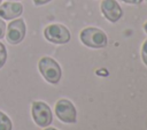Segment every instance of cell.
Returning <instances> with one entry per match:
<instances>
[{
    "instance_id": "277c9868",
    "label": "cell",
    "mask_w": 147,
    "mask_h": 130,
    "mask_svg": "<svg viewBox=\"0 0 147 130\" xmlns=\"http://www.w3.org/2000/svg\"><path fill=\"white\" fill-rule=\"evenodd\" d=\"M31 114H32V118H33L34 123L39 127L45 128V127H48L52 123L53 116H52L51 108L47 104H45L42 101L32 102Z\"/></svg>"
},
{
    "instance_id": "9a60e30c",
    "label": "cell",
    "mask_w": 147,
    "mask_h": 130,
    "mask_svg": "<svg viewBox=\"0 0 147 130\" xmlns=\"http://www.w3.org/2000/svg\"><path fill=\"white\" fill-rule=\"evenodd\" d=\"M144 29H145V31L147 32V22H146V23L144 24Z\"/></svg>"
},
{
    "instance_id": "ba28073f",
    "label": "cell",
    "mask_w": 147,
    "mask_h": 130,
    "mask_svg": "<svg viewBox=\"0 0 147 130\" xmlns=\"http://www.w3.org/2000/svg\"><path fill=\"white\" fill-rule=\"evenodd\" d=\"M101 12L110 22H117L122 17V8L116 0H103L101 2Z\"/></svg>"
},
{
    "instance_id": "6da1fadb",
    "label": "cell",
    "mask_w": 147,
    "mask_h": 130,
    "mask_svg": "<svg viewBox=\"0 0 147 130\" xmlns=\"http://www.w3.org/2000/svg\"><path fill=\"white\" fill-rule=\"evenodd\" d=\"M38 68L41 74V76L51 84H56L60 78H61V68L59 63L49 58V56H44L39 60L38 62Z\"/></svg>"
},
{
    "instance_id": "7a4b0ae2",
    "label": "cell",
    "mask_w": 147,
    "mask_h": 130,
    "mask_svg": "<svg viewBox=\"0 0 147 130\" xmlns=\"http://www.w3.org/2000/svg\"><path fill=\"white\" fill-rule=\"evenodd\" d=\"M80 40L84 45L91 48H101L107 45V36L106 33L96 28H86L80 35Z\"/></svg>"
},
{
    "instance_id": "e0dca14e",
    "label": "cell",
    "mask_w": 147,
    "mask_h": 130,
    "mask_svg": "<svg viewBox=\"0 0 147 130\" xmlns=\"http://www.w3.org/2000/svg\"><path fill=\"white\" fill-rule=\"evenodd\" d=\"M10 1H18V0H10Z\"/></svg>"
},
{
    "instance_id": "8fae6325",
    "label": "cell",
    "mask_w": 147,
    "mask_h": 130,
    "mask_svg": "<svg viewBox=\"0 0 147 130\" xmlns=\"http://www.w3.org/2000/svg\"><path fill=\"white\" fill-rule=\"evenodd\" d=\"M141 58H142L144 63L147 66V40H145V43L142 44V47H141Z\"/></svg>"
},
{
    "instance_id": "30bf717a",
    "label": "cell",
    "mask_w": 147,
    "mask_h": 130,
    "mask_svg": "<svg viewBox=\"0 0 147 130\" xmlns=\"http://www.w3.org/2000/svg\"><path fill=\"white\" fill-rule=\"evenodd\" d=\"M6 61H7V48L0 41V69L5 66Z\"/></svg>"
},
{
    "instance_id": "5b68a950",
    "label": "cell",
    "mask_w": 147,
    "mask_h": 130,
    "mask_svg": "<svg viewBox=\"0 0 147 130\" xmlns=\"http://www.w3.org/2000/svg\"><path fill=\"white\" fill-rule=\"evenodd\" d=\"M45 38L54 44H65L70 40L69 30L62 24H49L44 30Z\"/></svg>"
},
{
    "instance_id": "5bb4252c",
    "label": "cell",
    "mask_w": 147,
    "mask_h": 130,
    "mask_svg": "<svg viewBox=\"0 0 147 130\" xmlns=\"http://www.w3.org/2000/svg\"><path fill=\"white\" fill-rule=\"evenodd\" d=\"M122 1H124V2H126V3H133V5H137V3H140L142 0H122Z\"/></svg>"
},
{
    "instance_id": "8992f818",
    "label": "cell",
    "mask_w": 147,
    "mask_h": 130,
    "mask_svg": "<svg viewBox=\"0 0 147 130\" xmlns=\"http://www.w3.org/2000/svg\"><path fill=\"white\" fill-rule=\"evenodd\" d=\"M56 116L64 123L76 122V108L74 104L67 99H60L55 105Z\"/></svg>"
},
{
    "instance_id": "7c38bea8",
    "label": "cell",
    "mask_w": 147,
    "mask_h": 130,
    "mask_svg": "<svg viewBox=\"0 0 147 130\" xmlns=\"http://www.w3.org/2000/svg\"><path fill=\"white\" fill-rule=\"evenodd\" d=\"M6 23H5V21L0 17V39H2L3 37H5V33H6Z\"/></svg>"
},
{
    "instance_id": "3957f363",
    "label": "cell",
    "mask_w": 147,
    "mask_h": 130,
    "mask_svg": "<svg viewBox=\"0 0 147 130\" xmlns=\"http://www.w3.org/2000/svg\"><path fill=\"white\" fill-rule=\"evenodd\" d=\"M25 33H26V26L23 18H14L6 26L5 37L9 44L17 45L24 39Z\"/></svg>"
},
{
    "instance_id": "52a82bcc",
    "label": "cell",
    "mask_w": 147,
    "mask_h": 130,
    "mask_svg": "<svg viewBox=\"0 0 147 130\" xmlns=\"http://www.w3.org/2000/svg\"><path fill=\"white\" fill-rule=\"evenodd\" d=\"M23 13V5L18 1H6L0 3V17L2 20H14Z\"/></svg>"
},
{
    "instance_id": "2e32d148",
    "label": "cell",
    "mask_w": 147,
    "mask_h": 130,
    "mask_svg": "<svg viewBox=\"0 0 147 130\" xmlns=\"http://www.w3.org/2000/svg\"><path fill=\"white\" fill-rule=\"evenodd\" d=\"M45 130H56V129H54V128H46Z\"/></svg>"
},
{
    "instance_id": "9c48e42d",
    "label": "cell",
    "mask_w": 147,
    "mask_h": 130,
    "mask_svg": "<svg viewBox=\"0 0 147 130\" xmlns=\"http://www.w3.org/2000/svg\"><path fill=\"white\" fill-rule=\"evenodd\" d=\"M13 123L7 114L0 110V130H11Z\"/></svg>"
},
{
    "instance_id": "d6986e66",
    "label": "cell",
    "mask_w": 147,
    "mask_h": 130,
    "mask_svg": "<svg viewBox=\"0 0 147 130\" xmlns=\"http://www.w3.org/2000/svg\"><path fill=\"white\" fill-rule=\"evenodd\" d=\"M146 1H147V0H146Z\"/></svg>"
},
{
    "instance_id": "ac0fdd59",
    "label": "cell",
    "mask_w": 147,
    "mask_h": 130,
    "mask_svg": "<svg viewBox=\"0 0 147 130\" xmlns=\"http://www.w3.org/2000/svg\"><path fill=\"white\" fill-rule=\"evenodd\" d=\"M1 1H2V0H0V3H1Z\"/></svg>"
},
{
    "instance_id": "4fadbf2b",
    "label": "cell",
    "mask_w": 147,
    "mask_h": 130,
    "mask_svg": "<svg viewBox=\"0 0 147 130\" xmlns=\"http://www.w3.org/2000/svg\"><path fill=\"white\" fill-rule=\"evenodd\" d=\"M49 1H52V0H33V3L36 6H41V5H45V3L49 2Z\"/></svg>"
}]
</instances>
